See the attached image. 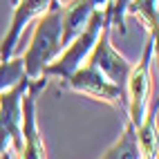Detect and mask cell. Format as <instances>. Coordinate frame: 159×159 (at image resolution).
Listing matches in <instances>:
<instances>
[{"label": "cell", "instance_id": "7", "mask_svg": "<svg viewBox=\"0 0 159 159\" xmlns=\"http://www.w3.org/2000/svg\"><path fill=\"white\" fill-rule=\"evenodd\" d=\"M47 76L29 81V88L23 94V146L18 159H45V146L36 123V97L45 88Z\"/></svg>", "mask_w": 159, "mask_h": 159}, {"label": "cell", "instance_id": "6", "mask_svg": "<svg viewBox=\"0 0 159 159\" xmlns=\"http://www.w3.org/2000/svg\"><path fill=\"white\" fill-rule=\"evenodd\" d=\"M110 29H112V25H110V14H108V18H105V23L101 27V34L97 38V43H94L92 52L88 54L85 63H90L92 67H97L116 88L125 90V81H128V74H130L132 65L110 45Z\"/></svg>", "mask_w": 159, "mask_h": 159}, {"label": "cell", "instance_id": "1", "mask_svg": "<svg viewBox=\"0 0 159 159\" xmlns=\"http://www.w3.org/2000/svg\"><path fill=\"white\" fill-rule=\"evenodd\" d=\"M63 52V5L58 0L49 5L45 14L38 16V25L27 54L23 56L25 74L29 81L40 79L43 70Z\"/></svg>", "mask_w": 159, "mask_h": 159}, {"label": "cell", "instance_id": "10", "mask_svg": "<svg viewBox=\"0 0 159 159\" xmlns=\"http://www.w3.org/2000/svg\"><path fill=\"white\" fill-rule=\"evenodd\" d=\"M101 159H143L141 148H139V139H137V128L130 121L125 123L123 134L103 152Z\"/></svg>", "mask_w": 159, "mask_h": 159}, {"label": "cell", "instance_id": "13", "mask_svg": "<svg viewBox=\"0 0 159 159\" xmlns=\"http://www.w3.org/2000/svg\"><path fill=\"white\" fill-rule=\"evenodd\" d=\"M23 79H27L23 58H7V61H0V92L14 88L16 83H20Z\"/></svg>", "mask_w": 159, "mask_h": 159}, {"label": "cell", "instance_id": "11", "mask_svg": "<svg viewBox=\"0 0 159 159\" xmlns=\"http://www.w3.org/2000/svg\"><path fill=\"white\" fill-rule=\"evenodd\" d=\"M137 139H139L143 159H157V101L150 114L146 112L141 125L137 128Z\"/></svg>", "mask_w": 159, "mask_h": 159}, {"label": "cell", "instance_id": "9", "mask_svg": "<svg viewBox=\"0 0 159 159\" xmlns=\"http://www.w3.org/2000/svg\"><path fill=\"white\" fill-rule=\"evenodd\" d=\"M108 2L110 0H70L63 5V49L83 31L90 16Z\"/></svg>", "mask_w": 159, "mask_h": 159}, {"label": "cell", "instance_id": "5", "mask_svg": "<svg viewBox=\"0 0 159 159\" xmlns=\"http://www.w3.org/2000/svg\"><path fill=\"white\" fill-rule=\"evenodd\" d=\"M63 88H70L74 92L85 94V97L105 101V103H110L112 108L121 110V112L128 110L125 90H121V88H116L114 83H110L97 67H92L90 63H83L74 74H70V76L63 81Z\"/></svg>", "mask_w": 159, "mask_h": 159}, {"label": "cell", "instance_id": "14", "mask_svg": "<svg viewBox=\"0 0 159 159\" xmlns=\"http://www.w3.org/2000/svg\"><path fill=\"white\" fill-rule=\"evenodd\" d=\"M130 0H112L108 2L110 7V25L112 27H119L121 34H125V9H128Z\"/></svg>", "mask_w": 159, "mask_h": 159}, {"label": "cell", "instance_id": "4", "mask_svg": "<svg viewBox=\"0 0 159 159\" xmlns=\"http://www.w3.org/2000/svg\"><path fill=\"white\" fill-rule=\"evenodd\" d=\"M155 45H157V38L148 36L146 40V47H143V56L141 61L132 65L130 74H128V81H125V99H128V121L139 128L143 116L148 112V94H150V63H152V54H155Z\"/></svg>", "mask_w": 159, "mask_h": 159}, {"label": "cell", "instance_id": "12", "mask_svg": "<svg viewBox=\"0 0 159 159\" xmlns=\"http://www.w3.org/2000/svg\"><path fill=\"white\" fill-rule=\"evenodd\" d=\"M125 14L139 16L143 20L146 29H148V36L157 38V27H159V20H157V0H130Z\"/></svg>", "mask_w": 159, "mask_h": 159}, {"label": "cell", "instance_id": "3", "mask_svg": "<svg viewBox=\"0 0 159 159\" xmlns=\"http://www.w3.org/2000/svg\"><path fill=\"white\" fill-rule=\"evenodd\" d=\"M29 88V79H23L14 88L0 92V157H9V150L20 155L23 146V94Z\"/></svg>", "mask_w": 159, "mask_h": 159}, {"label": "cell", "instance_id": "8", "mask_svg": "<svg viewBox=\"0 0 159 159\" xmlns=\"http://www.w3.org/2000/svg\"><path fill=\"white\" fill-rule=\"evenodd\" d=\"M52 2L54 0H18L16 9H14V16H11V25H9V29L5 31L2 40H0V61L11 58V52L16 49V43L23 36V29L34 18L45 14Z\"/></svg>", "mask_w": 159, "mask_h": 159}, {"label": "cell", "instance_id": "2", "mask_svg": "<svg viewBox=\"0 0 159 159\" xmlns=\"http://www.w3.org/2000/svg\"><path fill=\"white\" fill-rule=\"evenodd\" d=\"M108 14H110L108 5H103V9H97V11L90 16L88 25L83 27L81 34L43 70V76H58L61 81H65L70 74L76 72L83 63H85L88 54L92 52V47H94V43H97V38L101 34V27L105 23V18H108Z\"/></svg>", "mask_w": 159, "mask_h": 159}]
</instances>
